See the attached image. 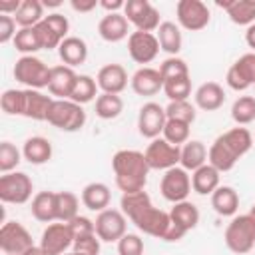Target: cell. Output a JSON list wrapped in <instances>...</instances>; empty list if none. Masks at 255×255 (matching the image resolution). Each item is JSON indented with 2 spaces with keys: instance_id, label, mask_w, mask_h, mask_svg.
<instances>
[{
  "instance_id": "6da1fadb",
  "label": "cell",
  "mask_w": 255,
  "mask_h": 255,
  "mask_svg": "<svg viewBox=\"0 0 255 255\" xmlns=\"http://www.w3.org/2000/svg\"><path fill=\"white\" fill-rule=\"evenodd\" d=\"M120 207L124 211V215L145 235L163 239L171 217L169 213H165L163 209L155 207L151 203V197L147 195V191H135V193H124L120 199Z\"/></svg>"
},
{
  "instance_id": "816d5d0a",
  "label": "cell",
  "mask_w": 255,
  "mask_h": 255,
  "mask_svg": "<svg viewBox=\"0 0 255 255\" xmlns=\"http://www.w3.org/2000/svg\"><path fill=\"white\" fill-rule=\"evenodd\" d=\"M22 0H2L0 2V14H6V16H14L20 8Z\"/></svg>"
},
{
  "instance_id": "f907efd6",
  "label": "cell",
  "mask_w": 255,
  "mask_h": 255,
  "mask_svg": "<svg viewBox=\"0 0 255 255\" xmlns=\"http://www.w3.org/2000/svg\"><path fill=\"white\" fill-rule=\"evenodd\" d=\"M70 6L76 12H92L94 8L100 6V2H96V0H72Z\"/></svg>"
},
{
  "instance_id": "9f6ffc18",
  "label": "cell",
  "mask_w": 255,
  "mask_h": 255,
  "mask_svg": "<svg viewBox=\"0 0 255 255\" xmlns=\"http://www.w3.org/2000/svg\"><path fill=\"white\" fill-rule=\"evenodd\" d=\"M215 4H217V6H219V8H223V10H225V12H227V10H229V8H231V4H233V0H217V2H215Z\"/></svg>"
},
{
  "instance_id": "94428289",
  "label": "cell",
  "mask_w": 255,
  "mask_h": 255,
  "mask_svg": "<svg viewBox=\"0 0 255 255\" xmlns=\"http://www.w3.org/2000/svg\"><path fill=\"white\" fill-rule=\"evenodd\" d=\"M253 88H255V86H253Z\"/></svg>"
},
{
  "instance_id": "4fadbf2b",
  "label": "cell",
  "mask_w": 255,
  "mask_h": 255,
  "mask_svg": "<svg viewBox=\"0 0 255 255\" xmlns=\"http://www.w3.org/2000/svg\"><path fill=\"white\" fill-rule=\"evenodd\" d=\"M96 235L100 241H120L128 233V221L122 209H104L96 217Z\"/></svg>"
},
{
  "instance_id": "7bdbcfd3",
  "label": "cell",
  "mask_w": 255,
  "mask_h": 255,
  "mask_svg": "<svg viewBox=\"0 0 255 255\" xmlns=\"http://www.w3.org/2000/svg\"><path fill=\"white\" fill-rule=\"evenodd\" d=\"M159 74H161L163 82H167V80H175V78L189 76V68H187V62H185V60H181V58H177V56H169L167 60L161 62Z\"/></svg>"
},
{
  "instance_id": "9a60e30c",
  "label": "cell",
  "mask_w": 255,
  "mask_h": 255,
  "mask_svg": "<svg viewBox=\"0 0 255 255\" xmlns=\"http://www.w3.org/2000/svg\"><path fill=\"white\" fill-rule=\"evenodd\" d=\"M72 245H74V235H72L68 223H64V221L50 223L42 231L40 247L46 251V255H64Z\"/></svg>"
},
{
  "instance_id": "e575fe53",
  "label": "cell",
  "mask_w": 255,
  "mask_h": 255,
  "mask_svg": "<svg viewBox=\"0 0 255 255\" xmlns=\"http://www.w3.org/2000/svg\"><path fill=\"white\" fill-rule=\"evenodd\" d=\"M124 112V100L118 94H100L96 98V116L102 120H114Z\"/></svg>"
},
{
  "instance_id": "c3c4849f",
  "label": "cell",
  "mask_w": 255,
  "mask_h": 255,
  "mask_svg": "<svg viewBox=\"0 0 255 255\" xmlns=\"http://www.w3.org/2000/svg\"><path fill=\"white\" fill-rule=\"evenodd\" d=\"M74 251L82 255H100V237L96 233L74 239Z\"/></svg>"
},
{
  "instance_id": "cb8c5ba5",
  "label": "cell",
  "mask_w": 255,
  "mask_h": 255,
  "mask_svg": "<svg viewBox=\"0 0 255 255\" xmlns=\"http://www.w3.org/2000/svg\"><path fill=\"white\" fill-rule=\"evenodd\" d=\"M58 56H60V60H62L66 66H70V68L80 66V64H84L86 58H88V44H86L82 38H78V36H68V38L58 46Z\"/></svg>"
},
{
  "instance_id": "5b68a950",
  "label": "cell",
  "mask_w": 255,
  "mask_h": 255,
  "mask_svg": "<svg viewBox=\"0 0 255 255\" xmlns=\"http://www.w3.org/2000/svg\"><path fill=\"white\" fill-rule=\"evenodd\" d=\"M46 122L62 131H78L86 124V112L72 100H54Z\"/></svg>"
},
{
  "instance_id": "1f68e13d",
  "label": "cell",
  "mask_w": 255,
  "mask_h": 255,
  "mask_svg": "<svg viewBox=\"0 0 255 255\" xmlns=\"http://www.w3.org/2000/svg\"><path fill=\"white\" fill-rule=\"evenodd\" d=\"M169 217L173 223H177L181 229L185 231H191L193 227H197L199 223V209L195 207V203L191 201H179V203H173L171 211H169Z\"/></svg>"
},
{
  "instance_id": "ac0fdd59",
  "label": "cell",
  "mask_w": 255,
  "mask_h": 255,
  "mask_svg": "<svg viewBox=\"0 0 255 255\" xmlns=\"http://www.w3.org/2000/svg\"><path fill=\"white\" fill-rule=\"evenodd\" d=\"M52 104H54V98L42 94L40 90L26 88L22 90V114L20 116L28 120H36V122H46Z\"/></svg>"
},
{
  "instance_id": "f5cc1de1",
  "label": "cell",
  "mask_w": 255,
  "mask_h": 255,
  "mask_svg": "<svg viewBox=\"0 0 255 255\" xmlns=\"http://www.w3.org/2000/svg\"><path fill=\"white\" fill-rule=\"evenodd\" d=\"M100 6L104 8V10H108V14H116L118 10H124V6H126V2L124 0H102L100 2Z\"/></svg>"
},
{
  "instance_id": "7c38bea8",
  "label": "cell",
  "mask_w": 255,
  "mask_h": 255,
  "mask_svg": "<svg viewBox=\"0 0 255 255\" xmlns=\"http://www.w3.org/2000/svg\"><path fill=\"white\" fill-rule=\"evenodd\" d=\"M159 191L171 203L185 201L191 191V175L183 167H171L163 173L159 181Z\"/></svg>"
},
{
  "instance_id": "db71d44e",
  "label": "cell",
  "mask_w": 255,
  "mask_h": 255,
  "mask_svg": "<svg viewBox=\"0 0 255 255\" xmlns=\"http://www.w3.org/2000/svg\"><path fill=\"white\" fill-rule=\"evenodd\" d=\"M245 42H247V46L255 52V22L251 24V26H247V32H245Z\"/></svg>"
},
{
  "instance_id": "3957f363",
  "label": "cell",
  "mask_w": 255,
  "mask_h": 255,
  "mask_svg": "<svg viewBox=\"0 0 255 255\" xmlns=\"http://www.w3.org/2000/svg\"><path fill=\"white\" fill-rule=\"evenodd\" d=\"M112 167L116 173V185L124 193L143 191L147 183L149 165L145 161V153L137 149H120L112 157Z\"/></svg>"
},
{
  "instance_id": "836d02e7",
  "label": "cell",
  "mask_w": 255,
  "mask_h": 255,
  "mask_svg": "<svg viewBox=\"0 0 255 255\" xmlns=\"http://www.w3.org/2000/svg\"><path fill=\"white\" fill-rule=\"evenodd\" d=\"M78 207H80V201H78V195L72 193V191H56V221H72L78 213Z\"/></svg>"
},
{
  "instance_id": "8992f818",
  "label": "cell",
  "mask_w": 255,
  "mask_h": 255,
  "mask_svg": "<svg viewBox=\"0 0 255 255\" xmlns=\"http://www.w3.org/2000/svg\"><path fill=\"white\" fill-rule=\"evenodd\" d=\"M50 70L52 68L46 66L40 58H36V56H22L14 64V78H16V82L24 84L26 88L40 90V88H48Z\"/></svg>"
},
{
  "instance_id": "681fc988",
  "label": "cell",
  "mask_w": 255,
  "mask_h": 255,
  "mask_svg": "<svg viewBox=\"0 0 255 255\" xmlns=\"http://www.w3.org/2000/svg\"><path fill=\"white\" fill-rule=\"evenodd\" d=\"M16 20L14 16H6V14H0V44H8L10 40L14 42L16 38Z\"/></svg>"
},
{
  "instance_id": "8d00e7d4",
  "label": "cell",
  "mask_w": 255,
  "mask_h": 255,
  "mask_svg": "<svg viewBox=\"0 0 255 255\" xmlns=\"http://www.w3.org/2000/svg\"><path fill=\"white\" fill-rule=\"evenodd\" d=\"M231 118L239 126H247V124L255 122V98L239 96L231 106Z\"/></svg>"
},
{
  "instance_id": "f1b7e54d",
  "label": "cell",
  "mask_w": 255,
  "mask_h": 255,
  "mask_svg": "<svg viewBox=\"0 0 255 255\" xmlns=\"http://www.w3.org/2000/svg\"><path fill=\"white\" fill-rule=\"evenodd\" d=\"M219 187V171L211 165L205 163L199 169L191 171V189L199 195H211Z\"/></svg>"
},
{
  "instance_id": "44dd1931",
  "label": "cell",
  "mask_w": 255,
  "mask_h": 255,
  "mask_svg": "<svg viewBox=\"0 0 255 255\" xmlns=\"http://www.w3.org/2000/svg\"><path fill=\"white\" fill-rule=\"evenodd\" d=\"M129 84H131V90L137 96H155L159 90H163V78H161L159 70L149 68V66L139 68L131 76Z\"/></svg>"
},
{
  "instance_id": "11a10c76",
  "label": "cell",
  "mask_w": 255,
  "mask_h": 255,
  "mask_svg": "<svg viewBox=\"0 0 255 255\" xmlns=\"http://www.w3.org/2000/svg\"><path fill=\"white\" fill-rule=\"evenodd\" d=\"M24 255H46V251H44L40 245H34V247H32V249H28Z\"/></svg>"
},
{
  "instance_id": "e0dca14e",
  "label": "cell",
  "mask_w": 255,
  "mask_h": 255,
  "mask_svg": "<svg viewBox=\"0 0 255 255\" xmlns=\"http://www.w3.org/2000/svg\"><path fill=\"white\" fill-rule=\"evenodd\" d=\"M167 116H165V108H161L155 102H147L139 108L137 114V129L143 137L147 139H155L159 137V133H163Z\"/></svg>"
},
{
  "instance_id": "4316f807",
  "label": "cell",
  "mask_w": 255,
  "mask_h": 255,
  "mask_svg": "<svg viewBox=\"0 0 255 255\" xmlns=\"http://www.w3.org/2000/svg\"><path fill=\"white\" fill-rule=\"evenodd\" d=\"M22 155L32 165H42L52 157V143L42 135H32L22 145Z\"/></svg>"
},
{
  "instance_id": "30bf717a",
  "label": "cell",
  "mask_w": 255,
  "mask_h": 255,
  "mask_svg": "<svg viewBox=\"0 0 255 255\" xmlns=\"http://www.w3.org/2000/svg\"><path fill=\"white\" fill-rule=\"evenodd\" d=\"M175 16L181 28L189 32H199L209 24V8L201 0H179L175 4Z\"/></svg>"
},
{
  "instance_id": "ee69618b",
  "label": "cell",
  "mask_w": 255,
  "mask_h": 255,
  "mask_svg": "<svg viewBox=\"0 0 255 255\" xmlns=\"http://www.w3.org/2000/svg\"><path fill=\"white\" fill-rule=\"evenodd\" d=\"M22 151L10 143V141H2L0 143V171L2 173H10L20 161H22Z\"/></svg>"
},
{
  "instance_id": "5bb4252c",
  "label": "cell",
  "mask_w": 255,
  "mask_h": 255,
  "mask_svg": "<svg viewBox=\"0 0 255 255\" xmlns=\"http://www.w3.org/2000/svg\"><path fill=\"white\" fill-rule=\"evenodd\" d=\"M159 42L157 36L151 32H131L128 36V52L135 64H149L159 54Z\"/></svg>"
},
{
  "instance_id": "d4e9b609",
  "label": "cell",
  "mask_w": 255,
  "mask_h": 255,
  "mask_svg": "<svg viewBox=\"0 0 255 255\" xmlns=\"http://www.w3.org/2000/svg\"><path fill=\"white\" fill-rule=\"evenodd\" d=\"M211 207L221 217L235 215L237 209H239V195H237V191L233 187H229V185H219L211 193Z\"/></svg>"
},
{
  "instance_id": "d590c367",
  "label": "cell",
  "mask_w": 255,
  "mask_h": 255,
  "mask_svg": "<svg viewBox=\"0 0 255 255\" xmlns=\"http://www.w3.org/2000/svg\"><path fill=\"white\" fill-rule=\"evenodd\" d=\"M227 16L237 26H251L255 22V0H233Z\"/></svg>"
},
{
  "instance_id": "680465c9",
  "label": "cell",
  "mask_w": 255,
  "mask_h": 255,
  "mask_svg": "<svg viewBox=\"0 0 255 255\" xmlns=\"http://www.w3.org/2000/svg\"><path fill=\"white\" fill-rule=\"evenodd\" d=\"M249 215H251V217H253V219H255V205H253V207H251V209H249Z\"/></svg>"
},
{
  "instance_id": "6f0895ef",
  "label": "cell",
  "mask_w": 255,
  "mask_h": 255,
  "mask_svg": "<svg viewBox=\"0 0 255 255\" xmlns=\"http://www.w3.org/2000/svg\"><path fill=\"white\" fill-rule=\"evenodd\" d=\"M44 6H52V8H58L60 4H62V0H46V2H42Z\"/></svg>"
},
{
  "instance_id": "91938a15",
  "label": "cell",
  "mask_w": 255,
  "mask_h": 255,
  "mask_svg": "<svg viewBox=\"0 0 255 255\" xmlns=\"http://www.w3.org/2000/svg\"><path fill=\"white\" fill-rule=\"evenodd\" d=\"M64 255H82V253H76V251H72V253H64Z\"/></svg>"
},
{
  "instance_id": "60d3db41",
  "label": "cell",
  "mask_w": 255,
  "mask_h": 255,
  "mask_svg": "<svg viewBox=\"0 0 255 255\" xmlns=\"http://www.w3.org/2000/svg\"><path fill=\"white\" fill-rule=\"evenodd\" d=\"M163 139L169 141L171 145H183L189 141V124L177 122V120H167L163 128Z\"/></svg>"
},
{
  "instance_id": "ab89813d",
  "label": "cell",
  "mask_w": 255,
  "mask_h": 255,
  "mask_svg": "<svg viewBox=\"0 0 255 255\" xmlns=\"http://www.w3.org/2000/svg\"><path fill=\"white\" fill-rule=\"evenodd\" d=\"M163 92L169 102H183L191 94V78L183 76V78L167 80V82H163Z\"/></svg>"
},
{
  "instance_id": "ffe728a7",
  "label": "cell",
  "mask_w": 255,
  "mask_h": 255,
  "mask_svg": "<svg viewBox=\"0 0 255 255\" xmlns=\"http://www.w3.org/2000/svg\"><path fill=\"white\" fill-rule=\"evenodd\" d=\"M76 80H78V74L74 72V68H70L66 64L52 66L48 90L52 96H58V100H70L72 90L76 86Z\"/></svg>"
},
{
  "instance_id": "4dcf8cb0",
  "label": "cell",
  "mask_w": 255,
  "mask_h": 255,
  "mask_svg": "<svg viewBox=\"0 0 255 255\" xmlns=\"http://www.w3.org/2000/svg\"><path fill=\"white\" fill-rule=\"evenodd\" d=\"M44 4L40 0H22L14 20L20 28H34L44 20Z\"/></svg>"
},
{
  "instance_id": "7402d4cb",
  "label": "cell",
  "mask_w": 255,
  "mask_h": 255,
  "mask_svg": "<svg viewBox=\"0 0 255 255\" xmlns=\"http://www.w3.org/2000/svg\"><path fill=\"white\" fill-rule=\"evenodd\" d=\"M195 106L203 112H215L225 102V92L217 82H205L195 90Z\"/></svg>"
},
{
  "instance_id": "b9f144b4",
  "label": "cell",
  "mask_w": 255,
  "mask_h": 255,
  "mask_svg": "<svg viewBox=\"0 0 255 255\" xmlns=\"http://www.w3.org/2000/svg\"><path fill=\"white\" fill-rule=\"evenodd\" d=\"M165 116H167V120H177V122H185L191 126L195 122L197 112L189 104V100H183V102H169L165 108Z\"/></svg>"
},
{
  "instance_id": "74e56055",
  "label": "cell",
  "mask_w": 255,
  "mask_h": 255,
  "mask_svg": "<svg viewBox=\"0 0 255 255\" xmlns=\"http://www.w3.org/2000/svg\"><path fill=\"white\" fill-rule=\"evenodd\" d=\"M96 94H98V82H96L92 76L82 74V76H78V80H76V86H74V90H72L70 100L82 106V104L92 102V100L96 98Z\"/></svg>"
},
{
  "instance_id": "52a82bcc",
  "label": "cell",
  "mask_w": 255,
  "mask_h": 255,
  "mask_svg": "<svg viewBox=\"0 0 255 255\" xmlns=\"http://www.w3.org/2000/svg\"><path fill=\"white\" fill-rule=\"evenodd\" d=\"M34 183L24 171H10L0 177V201L22 205L32 197Z\"/></svg>"
},
{
  "instance_id": "603a6c76",
  "label": "cell",
  "mask_w": 255,
  "mask_h": 255,
  "mask_svg": "<svg viewBox=\"0 0 255 255\" xmlns=\"http://www.w3.org/2000/svg\"><path fill=\"white\" fill-rule=\"evenodd\" d=\"M128 18L120 12L116 14H106L100 24H98V34L106 42H120L128 36Z\"/></svg>"
},
{
  "instance_id": "d6986e66",
  "label": "cell",
  "mask_w": 255,
  "mask_h": 255,
  "mask_svg": "<svg viewBox=\"0 0 255 255\" xmlns=\"http://www.w3.org/2000/svg\"><path fill=\"white\" fill-rule=\"evenodd\" d=\"M98 88L102 90V94H122L128 86V72L122 64H106L100 68L98 76H96Z\"/></svg>"
},
{
  "instance_id": "bcb514c9",
  "label": "cell",
  "mask_w": 255,
  "mask_h": 255,
  "mask_svg": "<svg viewBox=\"0 0 255 255\" xmlns=\"http://www.w3.org/2000/svg\"><path fill=\"white\" fill-rule=\"evenodd\" d=\"M118 253L120 255H143V239L135 233H126L118 241Z\"/></svg>"
},
{
  "instance_id": "f6af8a7d",
  "label": "cell",
  "mask_w": 255,
  "mask_h": 255,
  "mask_svg": "<svg viewBox=\"0 0 255 255\" xmlns=\"http://www.w3.org/2000/svg\"><path fill=\"white\" fill-rule=\"evenodd\" d=\"M0 108L8 116H20L22 114V90H6L0 96Z\"/></svg>"
},
{
  "instance_id": "484cf974",
  "label": "cell",
  "mask_w": 255,
  "mask_h": 255,
  "mask_svg": "<svg viewBox=\"0 0 255 255\" xmlns=\"http://www.w3.org/2000/svg\"><path fill=\"white\" fill-rule=\"evenodd\" d=\"M112 201V193H110V187L102 181H94V183H88L84 189H82V203L90 209V211H104L108 209Z\"/></svg>"
},
{
  "instance_id": "f546056e",
  "label": "cell",
  "mask_w": 255,
  "mask_h": 255,
  "mask_svg": "<svg viewBox=\"0 0 255 255\" xmlns=\"http://www.w3.org/2000/svg\"><path fill=\"white\" fill-rule=\"evenodd\" d=\"M30 211L34 219L42 223H52L56 221V191H40L32 197Z\"/></svg>"
},
{
  "instance_id": "277c9868",
  "label": "cell",
  "mask_w": 255,
  "mask_h": 255,
  "mask_svg": "<svg viewBox=\"0 0 255 255\" xmlns=\"http://www.w3.org/2000/svg\"><path fill=\"white\" fill-rule=\"evenodd\" d=\"M225 245L229 251L243 255L249 253L255 245V219L245 213V215H235L231 219V223L225 229Z\"/></svg>"
},
{
  "instance_id": "8fae6325",
  "label": "cell",
  "mask_w": 255,
  "mask_h": 255,
  "mask_svg": "<svg viewBox=\"0 0 255 255\" xmlns=\"http://www.w3.org/2000/svg\"><path fill=\"white\" fill-rule=\"evenodd\" d=\"M143 153H145V161H147L149 169H165L167 171L171 167H177L181 147L171 145L163 137H155L149 141V145L145 147Z\"/></svg>"
},
{
  "instance_id": "f35d334b",
  "label": "cell",
  "mask_w": 255,
  "mask_h": 255,
  "mask_svg": "<svg viewBox=\"0 0 255 255\" xmlns=\"http://www.w3.org/2000/svg\"><path fill=\"white\" fill-rule=\"evenodd\" d=\"M14 48L18 52H22L24 56H34V52L42 50L36 28H20L16 32V38H14Z\"/></svg>"
},
{
  "instance_id": "2e32d148",
  "label": "cell",
  "mask_w": 255,
  "mask_h": 255,
  "mask_svg": "<svg viewBox=\"0 0 255 255\" xmlns=\"http://www.w3.org/2000/svg\"><path fill=\"white\" fill-rule=\"evenodd\" d=\"M225 80L227 86L235 92H245L247 88L255 86V52H247L235 60L227 70Z\"/></svg>"
},
{
  "instance_id": "7dc6e473",
  "label": "cell",
  "mask_w": 255,
  "mask_h": 255,
  "mask_svg": "<svg viewBox=\"0 0 255 255\" xmlns=\"http://www.w3.org/2000/svg\"><path fill=\"white\" fill-rule=\"evenodd\" d=\"M68 227H70L74 239L96 233V223H94L90 217H86V215H76L72 221H68Z\"/></svg>"
},
{
  "instance_id": "ba28073f",
  "label": "cell",
  "mask_w": 255,
  "mask_h": 255,
  "mask_svg": "<svg viewBox=\"0 0 255 255\" xmlns=\"http://www.w3.org/2000/svg\"><path fill=\"white\" fill-rule=\"evenodd\" d=\"M124 16L139 32H151L153 34V30H157L161 24L157 8L147 0H128L124 6Z\"/></svg>"
},
{
  "instance_id": "83f0119b",
  "label": "cell",
  "mask_w": 255,
  "mask_h": 255,
  "mask_svg": "<svg viewBox=\"0 0 255 255\" xmlns=\"http://www.w3.org/2000/svg\"><path fill=\"white\" fill-rule=\"evenodd\" d=\"M179 163L185 171H195L201 165L207 163V147L203 141L199 139H189L181 145V155H179Z\"/></svg>"
},
{
  "instance_id": "d6a6232c",
  "label": "cell",
  "mask_w": 255,
  "mask_h": 255,
  "mask_svg": "<svg viewBox=\"0 0 255 255\" xmlns=\"http://www.w3.org/2000/svg\"><path fill=\"white\" fill-rule=\"evenodd\" d=\"M157 42L165 54L177 56V52L181 50V42H183L179 26H175L173 22H161L157 28Z\"/></svg>"
},
{
  "instance_id": "9c48e42d",
  "label": "cell",
  "mask_w": 255,
  "mask_h": 255,
  "mask_svg": "<svg viewBox=\"0 0 255 255\" xmlns=\"http://www.w3.org/2000/svg\"><path fill=\"white\" fill-rule=\"evenodd\" d=\"M34 247L30 231L18 221H6L0 227V249L6 255H24Z\"/></svg>"
},
{
  "instance_id": "7a4b0ae2",
  "label": "cell",
  "mask_w": 255,
  "mask_h": 255,
  "mask_svg": "<svg viewBox=\"0 0 255 255\" xmlns=\"http://www.w3.org/2000/svg\"><path fill=\"white\" fill-rule=\"evenodd\" d=\"M251 145H253V135L249 133V129L231 128L219 137H215V141L207 149V163H211L219 173L229 171L235 167L237 159L251 149Z\"/></svg>"
}]
</instances>
